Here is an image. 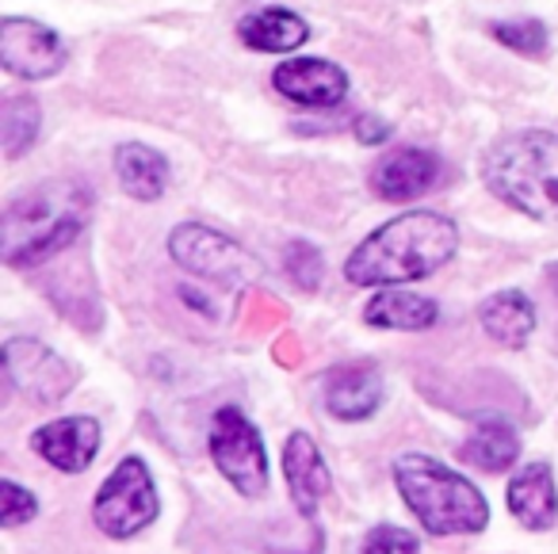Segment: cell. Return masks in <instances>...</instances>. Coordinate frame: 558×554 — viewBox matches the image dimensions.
<instances>
[{
	"instance_id": "cell-6",
	"label": "cell",
	"mask_w": 558,
	"mask_h": 554,
	"mask_svg": "<svg viewBox=\"0 0 558 554\" xmlns=\"http://www.w3.org/2000/svg\"><path fill=\"white\" fill-rule=\"evenodd\" d=\"M210 459L218 474L241 493V497H260L268 493V451L256 432V424L238 406H222L210 421Z\"/></svg>"
},
{
	"instance_id": "cell-4",
	"label": "cell",
	"mask_w": 558,
	"mask_h": 554,
	"mask_svg": "<svg viewBox=\"0 0 558 554\" xmlns=\"http://www.w3.org/2000/svg\"><path fill=\"white\" fill-rule=\"evenodd\" d=\"M482 180L512 210L547 222L558 215V134L520 131L494 142L482 161Z\"/></svg>"
},
{
	"instance_id": "cell-14",
	"label": "cell",
	"mask_w": 558,
	"mask_h": 554,
	"mask_svg": "<svg viewBox=\"0 0 558 554\" xmlns=\"http://www.w3.org/2000/svg\"><path fill=\"white\" fill-rule=\"evenodd\" d=\"M440 180V157L428 154V149L405 146L387 154L372 172V188L390 203H405L425 195L428 188Z\"/></svg>"
},
{
	"instance_id": "cell-13",
	"label": "cell",
	"mask_w": 558,
	"mask_h": 554,
	"mask_svg": "<svg viewBox=\"0 0 558 554\" xmlns=\"http://www.w3.org/2000/svg\"><path fill=\"white\" fill-rule=\"evenodd\" d=\"M283 478H288V490L299 516L314 520L322 497L329 493V482H333L314 436H306V432H291L288 436V444H283Z\"/></svg>"
},
{
	"instance_id": "cell-24",
	"label": "cell",
	"mask_w": 558,
	"mask_h": 554,
	"mask_svg": "<svg viewBox=\"0 0 558 554\" xmlns=\"http://www.w3.org/2000/svg\"><path fill=\"white\" fill-rule=\"evenodd\" d=\"M283 264H288L291 279H295L303 291H314V287L322 284V272H326V264H322V253L314 245H306V241H291Z\"/></svg>"
},
{
	"instance_id": "cell-21",
	"label": "cell",
	"mask_w": 558,
	"mask_h": 554,
	"mask_svg": "<svg viewBox=\"0 0 558 554\" xmlns=\"http://www.w3.org/2000/svg\"><path fill=\"white\" fill-rule=\"evenodd\" d=\"M39 127H43V111L32 96H9L4 100V111H0V142H4L9 161L24 157L35 146Z\"/></svg>"
},
{
	"instance_id": "cell-10",
	"label": "cell",
	"mask_w": 558,
	"mask_h": 554,
	"mask_svg": "<svg viewBox=\"0 0 558 554\" xmlns=\"http://www.w3.org/2000/svg\"><path fill=\"white\" fill-rule=\"evenodd\" d=\"M271 85L279 96H288L291 104H303V108H337L349 96V73L326 58H291V62L276 65Z\"/></svg>"
},
{
	"instance_id": "cell-9",
	"label": "cell",
	"mask_w": 558,
	"mask_h": 554,
	"mask_svg": "<svg viewBox=\"0 0 558 554\" xmlns=\"http://www.w3.org/2000/svg\"><path fill=\"white\" fill-rule=\"evenodd\" d=\"M0 65L12 77L47 81L65 65V43L39 20L4 16L0 20Z\"/></svg>"
},
{
	"instance_id": "cell-22",
	"label": "cell",
	"mask_w": 558,
	"mask_h": 554,
	"mask_svg": "<svg viewBox=\"0 0 558 554\" xmlns=\"http://www.w3.org/2000/svg\"><path fill=\"white\" fill-rule=\"evenodd\" d=\"M494 39H501L509 50H520V55H543L547 50V27L539 20H505V24L489 27Z\"/></svg>"
},
{
	"instance_id": "cell-11",
	"label": "cell",
	"mask_w": 558,
	"mask_h": 554,
	"mask_svg": "<svg viewBox=\"0 0 558 554\" xmlns=\"http://www.w3.org/2000/svg\"><path fill=\"white\" fill-rule=\"evenodd\" d=\"M32 447L62 474H81L100 451V424L93 417H62L32 432Z\"/></svg>"
},
{
	"instance_id": "cell-23",
	"label": "cell",
	"mask_w": 558,
	"mask_h": 554,
	"mask_svg": "<svg viewBox=\"0 0 558 554\" xmlns=\"http://www.w3.org/2000/svg\"><path fill=\"white\" fill-rule=\"evenodd\" d=\"M35 513H39L35 493L24 490L20 482H12V478H4L0 482V523L4 528H20V523L35 520Z\"/></svg>"
},
{
	"instance_id": "cell-12",
	"label": "cell",
	"mask_w": 558,
	"mask_h": 554,
	"mask_svg": "<svg viewBox=\"0 0 558 554\" xmlns=\"http://www.w3.org/2000/svg\"><path fill=\"white\" fill-rule=\"evenodd\" d=\"M383 371L375 363H344L326 375V409L344 424L367 421L383 406Z\"/></svg>"
},
{
	"instance_id": "cell-5",
	"label": "cell",
	"mask_w": 558,
	"mask_h": 554,
	"mask_svg": "<svg viewBox=\"0 0 558 554\" xmlns=\"http://www.w3.org/2000/svg\"><path fill=\"white\" fill-rule=\"evenodd\" d=\"M157 513H161V501H157L154 474L138 455L116 462L93 501V520L108 539H134L157 520Z\"/></svg>"
},
{
	"instance_id": "cell-2",
	"label": "cell",
	"mask_w": 558,
	"mask_h": 554,
	"mask_svg": "<svg viewBox=\"0 0 558 554\" xmlns=\"http://www.w3.org/2000/svg\"><path fill=\"white\" fill-rule=\"evenodd\" d=\"M93 215V192L81 180H43L4 210L0 253L9 268H35L81 238Z\"/></svg>"
},
{
	"instance_id": "cell-8",
	"label": "cell",
	"mask_w": 558,
	"mask_h": 554,
	"mask_svg": "<svg viewBox=\"0 0 558 554\" xmlns=\"http://www.w3.org/2000/svg\"><path fill=\"white\" fill-rule=\"evenodd\" d=\"M4 375L9 383L24 394L35 406H58L70 398V390L77 386V371L70 368V360H62L58 352H50L43 340L32 337H12L4 340Z\"/></svg>"
},
{
	"instance_id": "cell-25",
	"label": "cell",
	"mask_w": 558,
	"mask_h": 554,
	"mask_svg": "<svg viewBox=\"0 0 558 554\" xmlns=\"http://www.w3.org/2000/svg\"><path fill=\"white\" fill-rule=\"evenodd\" d=\"M417 551H421L417 535L398 528V523H379L364 539V554H417Z\"/></svg>"
},
{
	"instance_id": "cell-17",
	"label": "cell",
	"mask_w": 558,
	"mask_h": 554,
	"mask_svg": "<svg viewBox=\"0 0 558 554\" xmlns=\"http://www.w3.org/2000/svg\"><path fill=\"white\" fill-rule=\"evenodd\" d=\"M459 459L474 470H486V474H501V470H509L520 459L517 429L509 421H501V417H486V421L474 424L466 444L459 447Z\"/></svg>"
},
{
	"instance_id": "cell-1",
	"label": "cell",
	"mask_w": 558,
	"mask_h": 554,
	"mask_svg": "<svg viewBox=\"0 0 558 554\" xmlns=\"http://www.w3.org/2000/svg\"><path fill=\"white\" fill-rule=\"evenodd\" d=\"M459 230L436 210H410L367 233L344 261V276L356 287H398L440 272L456 256Z\"/></svg>"
},
{
	"instance_id": "cell-26",
	"label": "cell",
	"mask_w": 558,
	"mask_h": 554,
	"mask_svg": "<svg viewBox=\"0 0 558 554\" xmlns=\"http://www.w3.org/2000/svg\"><path fill=\"white\" fill-rule=\"evenodd\" d=\"M356 134H360V142H367V146H375V142H387V127H383L379 123V119H360V123H356Z\"/></svg>"
},
{
	"instance_id": "cell-15",
	"label": "cell",
	"mask_w": 558,
	"mask_h": 554,
	"mask_svg": "<svg viewBox=\"0 0 558 554\" xmlns=\"http://www.w3.org/2000/svg\"><path fill=\"white\" fill-rule=\"evenodd\" d=\"M505 501H509V513L517 516L527 531H547L558 516V485L547 462H524V467L512 474L509 490H505Z\"/></svg>"
},
{
	"instance_id": "cell-3",
	"label": "cell",
	"mask_w": 558,
	"mask_h": 554,
	"mask_svg": "<svg viewBox=\"0 0 558 554\" xmlns=\"http://www.w3.org/2000/svg\"><path fill=\"white\" fill-rule=\"evenodd\" d=\"M395 485L428 535H474L489 523V501L478 485L425 451L398 455Z\"/></svg>"
},
{
	"instance_id": "cell-19",
	"label": "cell",
	"mask_w": 558,
	"mask_h": 554,
	"mask_svg": "<svg viewBox=\"0 0 558 554\" xmlns=\"http://www.w3.org/2000/svg\"><path fill=\"white\" fill-rule=\"evenodd\" d=\"M116 172L123 192L142 203L161 200L165 188H169V161L142 142H126V146L116 149Z\"/></svg>"
},
{
	"instance_id": "cell-7",
	"label": "cell",
	"mask_w": 558,
	"mask_h": 554,
	"mask_svg": "<svg viewBox=\"0 0 558 554\" xmlns=\"http://www.w3.org/2000/svg\"><path fill=\"white\" fill-rule=\"evenodd\" d=\"M169 253L184 272L199 279H215L226 287H245L260 279V261L226 233L199 222H184L169 233Z\"/></svg>"
},
{
	"instance_id": "cell-20",
	"label": "cell",
	"mask_w": 558,
	"mask_h": 554,
	"mask_svg": "<svg viewBox=\"0 0 558 554\" xmlns=\"http://www.w3.org/2000/svg\"><path fill=\"white\" fill-rule=\"evenodd\" d=\"M440 310H436L433 299H421V294H410V291H379L364 310V322L375 325V329H410V333H421L428 325H436Z\"/></svg>"
},
{
	"instance_id": "cell-16",
	"label": "cell",
	"mask_w": 558,
	"mask_h": 554,
	"mask_svg": "<svg viewBox=\"0 0 558 554\" xmlns=\"http://www.w3.org/2000/svg\"><path fill=\"white\" fill-rule=\"evenodd\" d=\"M238 35L245 47L264 50V55H288L311 39V27L291 9H256L238 24Z\"/></svg>"
},
{
	"instance_id": "cell-18",
	"label": "cell",
	"mask_w": 558,
	"mask_h": 554,
	"mask_svg": "<svg viewBox=\"0 0 558 554\" xmlns=\"http://www.w3.org/2000/svg\"><path fill=\"white\" fill-rule=\"evenodd\" d=\"M478 322L501 348H524L535 333V306L524 291H497L482 302Z\"/></svg>"
}]
</instances>
